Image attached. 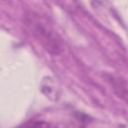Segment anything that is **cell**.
<instances>
[{
    "label": "cell",
    "mask_w": 128,
    "mask_h": 128,
    "mask_svg": "<svg viewBox=\"0 0 128 128\" xmlns=\"http://www.w3.org/2000/svg\"><path fill=\"white\" fill-rule=\"evenodd\" d=\"M27 25L29 26L32 34L41 43L45 50L54 55L61 53L63 49L62 41L56 31L45 19L41 18L39 15L32 14L28 17Z\"/></svg>",
    "instance_id": "6da1fadb"
},
{
    "label": "cell",
    "mask_w": 128,
    "mask_h": 128,
    "mask_svg": "<svg viewBox=\"0 0 128 128\" xmlns=\"http://www.w3.org/2000/svg\"><path fill=\"white\" fill-rule=\"evenodd\" d=\"M24 128H53V127L49 123L44 121H33L26 124Z\"/></svg>",
    "instance_id": "7a4b0ae2"
}]
</instances>
